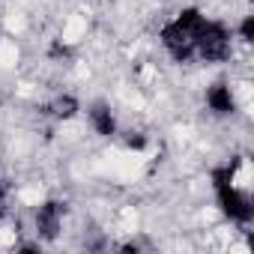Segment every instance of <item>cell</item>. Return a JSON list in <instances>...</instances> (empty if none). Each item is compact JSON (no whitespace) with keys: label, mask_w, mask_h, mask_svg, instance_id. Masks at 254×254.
Instances as JSON below:
<instances>
[{"label":"cell","mask_w":254,"mask_h":254,"mask_svg":"<svg viewBox=\"0 0 254 254\" xmlns=\"http://www.w3.org/2000/svg\"><path fill=\"white\" fill-rule=\"evenodd\" d=\"M230 45H233L230 27L221 24V21L206 18L203 30L197 36V45H194V60H200V63H224L230 57Z\"/></svg>","instance_id":"3957f363"},{"label":"cell","mask_w":254,"mask_h":254,"mask_svg":"<svg viewBox=\"0 0 254 254\" xmlns=\"http://www.w3.org/2000/svg\"><path fill=\"white\" fill-rule=\"evenodd\" d=\"M48 111H51V117H57V120H72V117L81 111V105H78L75 96H57V99L48 105Z\"/></svg>","instance_id":"52a82bcc"},{"label":"cell","mask_w":254,"mask_h":254,"mask_svg":"<svg viewBox=\"0 0 254 254\" xmlns=\"http://www.w3.org/2000/svg\"><path fill=\"white\" fill-rule=\"evenodd\" d=\"M87 117H90V126H93L96 135H102V138H114L117 135V117H114V111L105 102L90 105L87 108Z\"/></svg>","instance_id":"8992f818"},{"label":"cell","mask_w":254,"mask_h":254,"mask_svg":"<svg viewBox=\"0 0 254 254\" xmlns=\"http://www.w3.org/2000/svg\"><path fill=\"white\" fill-rule=\"evenodd\" d=\"M3 212H6V186L0 183V215H3Z\"/></svg>","instance_id":"30bf717a"},{"label":"cell","mask_w":254,"mask_h":254,"mask_svg":"<svg viewBox=\"0 0 254 254\" xmlns=\"http://www.w3.org/2000/svg\"><path fill=\"white\" fill-rule=\"evenodd\" d=\"M126 147H129V150H144L147 147V138L141 132H126Z\"/></svg>","instance_id":"9c48e42d"},{"label":"cell","mask_w":254,"mask_h":254,"mask_svg":"<svg viewBox=\"0 0 254 254\" xmlns=\"http://www.w3.org/2000/svg\"><path fill=\"white\" fill-rule=\"evenodd\" d=\"M206 24V15L194 6L189 9H180L159 33L162 39V48L168 51V57L174 63H191L194 60V45H197V36Z\"/></svg>","instance_id":"7a4b0ae2"},{"label":"cell","mask_w":254,"mask_h":254,"mask_svg":"<svg viewBox=\"0 0 254 254\" xmlns=\"http://www.w3.org/2000/svg\"><path fill=\"white\" fill-rule=\"evenodd\" d=\"M212 191L215 200L221 206V212L236 221V224H248L254 215L251 206V165L245 156L230 159L227 165L212 171Z\"/></svg>","instance_id":"6da1fadb"},{"label":"cell","mask_w":254,"mask_h":254,"mask_svg":"<svg viewBox=\"0 0 254 254\" xmlns=\"http://www.w3.org/2000/svg\"><path fill=\"white\" fill-rule=\"evenodd\" d=\"M236 33H239V39H242L245 45H251V42H254V15H245V18L239 21Z\"/></svg>","instance_id":"ba28073f"},{"label":"cell","mask_w":254,"mask_h":254,"mask_svg":"<svg viewBox=\"0 0 254 254\" xmlns=\"http://www.w3.org/2000/svg\"><path fill=\"white\" fill-rule=\"evenodd\" d=\"M206 108L215 114V117H230L236 111V96L230 90V84L224 81H215L206 87Z\"/></svg>","instance_id":"5b68a950"},{"label":"cell","mask_w":254,"mask_h":254,"mask_svg":"<svg viewBox=\"0 0 254 254\" xmlns=\"http://www.w3.org/2000/svg\"><path fill=\"white\" fill-rule=\"evenodd\" d=\"M63 218H66V203L63 200H45L42 206H36V215H33L36 236L42 242H54L63 230Z\"/></svg>","instance_id":"277c9868"}]
</instances>
